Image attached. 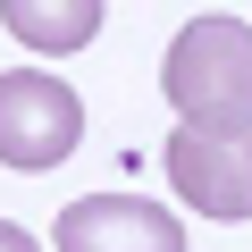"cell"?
I'll return each instance as SVG.
<instances>
[{"mask_svg": "<svg viewBox=\"0 0 252 252\" xmlns=\"http://www.w3.org/2000/svg\"><path fill=\"white\" fill-rule=\"evenodd\" d=\"M160 84H168V109L177 118H252V26L235 17H193L168 59H160Z\"/></svg>", "mask_w": 252, "mask_h": 252, "instance_id": "cell-1", "label": "cell"}, {"mask_svg": "<svg viewBox=\"0 0 252 252\" xmlns=\"http://www.w3.org/2000/svg\"><path fill=\"white\" fill-rule=\"evenodd\" d=\"M0 252H42V244H34L26 227H9V219H0Z\"/></svg>", "mask_w": 252, "mask_h": 252, "instance_id": "cell-6", "label": "cell"}, {"mask_svg": "<svg viewBox=\"0 0 252 252\" xmlns=\"http://www.w3.org/2000/svg\"><path fill=\"white\" fill-rule=\"evenodd\" d=\"M0 26H9L26 51L67 59V51H84L101 34V0H0Z\"/></svg>", "mask_w": 252, "mask_h": 252, "instance_id": "cell-5", "label": "cell"}, {"mask_svg": "<svg viewBox=\"0 0 252 252\" xmlns=\"http://www.w3.org/2000/svg\"><path fill=\"white\" fill-rule=\"evenodd\" d=\"M84 143V101L67 93V76L51 67H9L0 76V168H59Z\"/></svg>", "mask_w": 252, "mask_h": 252, "instance_id": "cell-3", "label": "cell"}, {"mask_svg": "<svg viewBox=\"0 0 252 252\" xmlns=\"http://www.w3.org/2000/svg\"><path fill=\"white\" fill-rule=\"evenodd\" d=\"M160 168L177 185L185 210L202 219H252V118L219 126V118H177L168 143H160Z\"/></svg>", "mask_w": 252, "mask_h": 252, "instance_id": "cell-2", "label": "cell"}, {"mask_svg": "<svg viewBox=\"0 0 252 252\" xmlns=\"http://www.w3.org/2000/svg\"><path fill=\"white\" fill-rule=\"evenodd\" d=\"M51 252H185V227L168 202H143V193H84L59 210Z\"/></svg>", "mask_w": 252, "mask_h": 252, "instance_id": "cell-4", "label": "cell"}]
</instances>
